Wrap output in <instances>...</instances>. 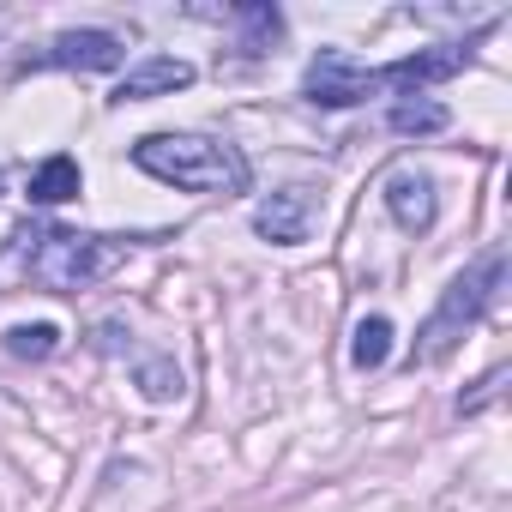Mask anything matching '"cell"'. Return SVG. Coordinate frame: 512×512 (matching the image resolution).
<instances>
[{
    "instance_id": "cell-13",
    "label": "cell",
    "mask_w": 512,
    "mask_h": 512,
    "mask_svg": "<svg viewBox=\"0 0 512 512\" xmlns=\"http://www.w3.org/2000/svg\"><path fill=\"white\" fill-rule=\"evenodd\" d=\"M500 386H506V368H494V374H488V380H482V386H476L464 404H458V410H464V416H476L482 404H494V398H500Z\"/></svg>"
},
{
    "instance_id": "cell-11",
    "label": "cell",
    "mask_w": 512,
    "mask_h": 512,
    "mask_svg": "<svg viewBox=\"0 0 512 512\" xmlns=\"http://www.w3.org/2000/svg\"><path fill=\"white\" fill-rule=\"evenodd\" d=\"M7 350L25 356V362H43V356L61 350V332H55L49 320H37V326H13V332H7Z\"/></svg>"
},
{
    "instance_id": "cell-6",
    "label": "cell",
    "mask_w": 512,
    "mask_h": 512,
    "mask_svg": "<svg viewBox=\"0 0 512 512\" xmlns=\"http://www.w3.org/2000/svg\"><path fill=\"white\" fill-rule=\"evenodd\" d=\"M308 217H314V193L308 187H278L272 199H260V211H253V229H260L266 241H308Z\"/></svg>"
},
{
    "instance_id": "cell-8",
    "label": "cell",
    "mask_w": 512,
    "mask_h": 512,
    "mask_svg": "<svg viewBox=\"0 0 512 512\" xmlns=\"http://www.w3.org/2000/svg\"><path fill=\"white\" fill-rule=\"evenodd\" d=\"M79 187H85L79 163H73V157H49V163L31 175V205H67V199H79Z\"/></svg>"
},
{
    "instance_id": "cell-9",
    "label": "cell",
    "mask_w": 512,
    "mask_h": 512,
    "mask_svg": "<svg viewBox=\"0 0 512 512\" xmlns=\"http://www.w3.org/2000/svg\"><path fill=\"white\" fill-rule=\"evenodd\" d=\"M446 109L440 103H428V97H404L398 109H392V133H404V139H416V133H446Z\"/></svg>"
},
{
    "instance_id": "cell-3",
    "label": "cell",
    "mask_w": 512,
    "mask_h": 512,
    "mask_svg": "<svg viewBox=\"0 0 512 512\" xmlns=\"http://www.w3.org/2000/svg\"><path fill=\"white\" fill-rule=\"evenodd\" d=\"M500 284H506V253H488V260H476L470 272H458V278L446 284L440 308L428 314V326H422L410 362H440V356L464 338V326H476V320L488 314V302H494Z\"/></svg>"
},
{
    "instance_id": "cell-7",
    "label": "cell",
    "mask_w": 512,
    "mask_h": 512,
    "mask_svg": "<svg viewBox=\"0 0 512 512\" xmlns=\"http://www.w3.org/2000/svg\"><path fill=\"white\" fill-rule=\"evenodd\" d=\"M187 85H193V67H187V61L151 55V61H139V67L121 79L115 103H151V97H169V91H187Z\"/></svg>"
},
{
    "instance_id": "cell-10",
    "label": "cell",
    "mask_w": 512,
    "mask_h": 512,
    "mask_svg": "<svg viewBox=\"0 0 512 512\" xmlns=\"http://www.w3.org/2000/svg\"><path fill=\"white\" fill-rule=\"evenodd\" d=\"M386 356H392V320H386V314H368V320L356 326L350 362H356V368H380Z\"/></svg>"
},
{
    "instance_id": "cell-12",
    "label": "cell",
    "mask_w": 512,
    "mask_h": 512,
    "mask_svg": "<svg viewBox=\"0 0 512 512\" xmlns=\"http://www.w3.org/2000/svg\"><path fill=\"white\" fill-rule=\"evenodd\" d=\"M139 386H145V398L169 404V398L181 392V368H175V362H145V368H139Z\"/></svg>"
},
{
    "instance_id": "cell-1",
    "label": "cell",
    "mask_w": 512,
    "mask_h": 512,
    "mask_svg": "<svg viewBox=\"0 0 512 512\" xmlns=\"http://www.w3.org/2000/svg\"><path fill=\"white\" fill-rule=\"evenodd\" d=\"M133 163L181 193H211V199H235L253 181L247 157L229 139H205V133H151L133 145Z\"/></svg>"
},
{
    "instance_id": "cell-5",
    "label": "cell",
    "mask_w": 512,
    "mask_h": 512,
    "mask_svg": "<svg viewBox=\"0 0 512 512\" xmlns=\"http://www.w3.org/2000/svg\"><path fill=\"white\" fill-rule=\"evenodd\" d=\"M121 61H127V49H121V37H109V31H67V37H55L49 55H43V67H79V73H115Z\"/></svg>"
},
{
    "instance_id": "cell-2",
    "label": "cell",
    "mask_w": 512,
    "mask_h": 512,
    "mask_svg": "<svg viewBox=\"0 0 512 512\" xmlns=\"http://www.w3.org/2000/svg\"><path fill=\"white\" fill-rule=\"evenodd\" d=\"M25 272L31 284L55 290V296H79L91 290L115 260H121V241L109 235H79V229H25Z\"/></svg>"
},
{
    "instance_id": "cell-4",
    "label": "cell",
    "mask_w": 512,
    "mask_h": 512,
    "mask_svg": "<svg viewBox=\"0 0 512 512\" xmlns=\"http://www.w3.org/2000/svg\"><path fill=\"white\" fill-rule=\"evenodd\" d=\"M380 199H386V211H392V223H398L404 235H428V229H434L440 199H434V181H428L422 169H392L386 187H380Z\"/></svg>"
}]
</instances>
